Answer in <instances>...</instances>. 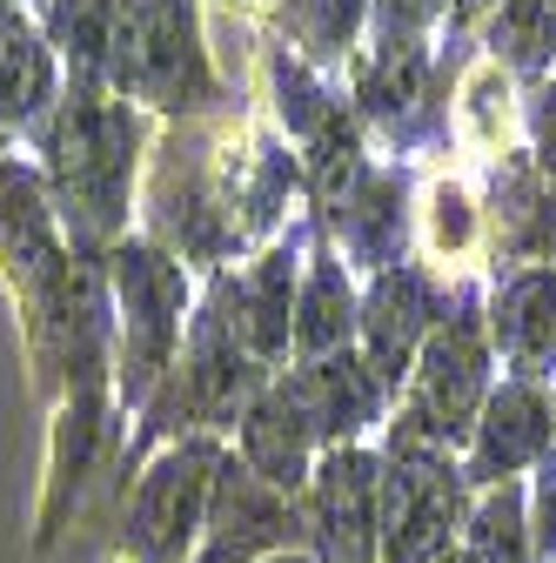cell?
I'll use <instances>...</instances> for the list:
<instances>
[{"label":"cell","mask_w":556,"mask_h":563,"mask_svg":"<svg viewBox=\"0 0 556 563\" xmlns=\"http://www.w3.org/2000/svg\"><path fill=\"white\" fill-rule=\"evenodd\" d=\"M127 175H134V114L127 101L75 95L54 128V181L75 235H114L127 222Z\"/></svg>","instance_id":"6da1fadb"},{"label":"cell","mask_w":556,"mask_h":563,"mask_svg":"<svg viewBox=\"0 0 556 563\" xmlns=\"http://www.w3.org/2000/svg\"><path fill=\"white\" fill-rule=\"evenodd\" d=\"M114 309H121V389L127 402H148L175 376V342L188 309V275L155 242L114 249Z\"/></svg>","instance_id":"7a4b0ae2"},{"label":"cell","mask_w":556,"mask_h":563,"mask_svg":"<svg viewBox=\"0 0 556 563\" xmlns=\"http://www.w3.org/2000/svg\"><path fill=\"white\" fill-rule=\"evenodd\" d=\"M215 476H222V443L215 437H181L168 443L142 483H134V504H127V556L134 563H181L201 530H208V504H215Z\"/></svg>","instance_id":"3957f363"},{"label":"cell","mask_w":556,"mask_h":563,"mask_svg":"<svg viewBox=\"0 0 556 563\" xmlns=\"http://www.w3.org/2000/svg\"><path fill=\"white\" fill-rule=\"evenodd\" d=\"M490 316L476 309V289H449V316L436 322V335L423 342V356H415V389H409V409L430 422L436 437H449L456 450L469 443L482 402H490Z\"/></svg>","instance_id":"277c9868"},{"label":"cell","mask_w":556,"mask_h":563,"mask_svg":"<svg viewBox=\"0 0 556 563\" xmlns=\"http://www.w3.org/2000/svg\"><path fill=\"white\" fill-rule=\"evenodd\" d=\"M302 523L315 563H382V456L363 443L322 450Z\"/></svg>","instance_id":"5b68a950"},{"label":"cell","mask_w":556,"mask_h":563,"mask_svg":"<svg viewBox=\"0 0 556 563\" xmlns=\"http://www.w3.org/2000/svg\"><path fill=\"white\" fill-rule=\"evenodd\" d=\"M463 450H469L463 456L469 489H497V483H516L523 470H543L556 456V402H549V389L503 376L490 389V402H482Z\"/></svg>","instance_id":"8992f818"},{"label":"cell","mask_w":556,"mask_h":563,"mask_svg":"<svg viewBox=\"0 0 556 563\" xmlns=\"http://www.w3.org/2000/svg\"><path fill=\"white\" fill-rule=\"evenodd\" d=\"M302 510L268 489L248 463L222 456L215 476V504H208V530H201V563H268V556H289L302 543Z\"/></svg>","instance_id":"52a82bcc"},{"label":"cell","mask_w":556,"mask_h":563,"mask_svg":"<svg viewBox=\"0 0 556 563\" xmlns=\"http://www.w3.org/2000/svg\"><path fill=\"white\" fill-rule=\"evenodd\" d=\"M443 316H449V296L436 289L430 268L396 262L376 275V289L363 302V363L376 369V383L389 396L415 376V356H423V342L436 335Z\"/></svg>","instance_id":"ba28073f"},{"label":"cell","mask_w":556,"mask_h":563,"mask_svg":"<svg viewBox=\"0 0 556 563\" xmlns=\"http://www.w3.org/2000/svg\"><path fill=\"white\" fill-rule=\"evenodd\" d=\"M490 349L516 383L556 376V268L549 262L503 268L497 296H490Z\"/></svg>","instance_id":"9c48e42d"},{"label":"cell","mask_w":556,"mask_h":563,"mask_svg":"<svg viewBox=\"0 0 556 563\" xmlns=\"http://www.w3.org/2000/svg\"><path fill=\"white\" fill-rule=\"evenodd\" d=\"M262 363L242 349V335L229 329L222 309H201L194 335H188V363H175V383H181V402L194 422H242L248 402L262 396Z\"/></svg>","instance_id":"30bf717a"},{"label":"cell","mask_w":556,"mask_h":563,"mask_svg":"<svg viewBox=\"0 0 556 563\" xmlns=\"http://www.w3.org/2000/svg\"><path fill=\"white\" fill-rule=\"evenodd\" d=\"M289 396L302 402L309 430L322 450H349L369 422H382L389 409V389L376 383V369L356 356V349H342V356H322V363H302L289 376Z\"/></svg>","instance_id":"8fae6325"},{"label":"cell","mask_w":556,"mask_h":563,"mask_svg":"<svg viewBox=\"0 0 556 563\" xmlns=\"http://www.w3.org/2000/svg\"><path fill=\"white\" fill-rule=\"evenodd\" d=\"M215 309L229 316V329L242 335V349L268 369V363H282L289 356V342H296V249H268L248 275H222V289H215Z\"/></svg>","instance_id":"7c38bea8"},{"label":"cell","mask_w":556,"mask_h":563,"mask_svg":"<svg viewBox=\"0 0 556 563\" xmlns=\"http://www.w3.org/2000/svg\"><path fill=\"white\" fill-rule=\"evenodd\" d=\"M242 430V463L268 483V489H282V497H296V489H309V476H315V430H309V416H302V402L289 396V383H268L255 402H248V416L235 422Z\"/></svg>","instance_id":"4fadbf2b"},{"label":"cell","mask_w":556,"mask_h":563,"mask_svg":"<svg viewBox=\"0 0 556 563\" xmlns=\"http://www.w3.org/2000/svg\"><path fill=\"white\" fill-rule=\"evenodd\" d=\"M490 229H497V262H549L556 268V188L543 181L536 155H503L497 188H490Z\"/></svg>","instance_id":"5bb4252c"},{"label":"cell","mask_w":556,"mask_h":563,"mask_svg":"<svg viewBox=\"0 0 556 563\" xmlns=\"http://www.w3.org/2000/svg\"><path fill=\"white\" fill-rule=\"evenodd\" d=\"M335 229H342V255L356 268H396L402 242H409V208H402V175H363L349 195L335 201Z\"/></svg>","instance_id":"9a60e30c"},{"label":"cell","mask_w":556,"mask_h":563,"mask_svg":"<svg viewBox=\"0 0 556 563\" xmlns=\"http://www.w3.org/2000/svg\"><path fill=\"white\" fill-rule=\"evenodd\" d=\"M356 329H363V309H356V296H349V262L315 255L302 296H296V356H302V363L342 356Z\"/></svg>","instance_id":"2e32d148"},{"label":"cell","mask_w":556,"mask_h":563,"mask_svg":"<svg viewBox=\"0 0 556 563\" xmlns=\"http://www.w3.org/2000/svg\"><path fill=\"white\" fill-rule=\"evenodd\" d=\"M456 556L463 563H536V543H530V489L523 483L476 489Z\"/></svg>","instance_id":"e0dca14e"},{"label":"cell","mask_w":556,"mask_h":563,"mask_svg":"<svg viewBox=\"0 0 556 563\" xmlns=\"http://www.w3.org/2000/svg\"><path fill=\"white\" fill-rule=\"evenodd\" d=\"M482 47H490V60L503 75L543 81V67L556 60V21H549L543 0H503L490 14V27H482Z\"/></svg>","instance_id":"ac0fdd59"},{"label":"cell","mask_w":556,"mask_h":563,"mask_svg":"<svg viewBox=\"0 0 556 563\" xmlns=\"http://www.w3.org/2000/svg\"><path fill=\"white\" fill-rule=\"evenodd\" d=\"M54 88V60L41 34L14 14H0V121H27Z\"/></svg>","instance_id":"d6986e66"},{"label":"cell","mask_w":556,"mask_h":563,"mask_svg":"<svg viewBox=\"0 0 556 563\" xmlns=\"http://www.w3.org/2000/svg\"><path fill=\"white\" fill-rule=\"evenodd\" d=\"M456 128H463V141L482 162H503L510 155V75H503L497 60H476L469 67L463 101H456Z\"/></svg>","instance_id":"ffe728a7"},{"label":"cell","mask_w":556,"mask_h":563,"mask_svg":"<svg viewBox=\"0 0 556 563\" xmlns=\"http://www.w3.org/2000/svg\"><path fill=\"white\" fill-rule=\"evenodd\" d=\"M268 81H275V108H282V121H289L296 134H315V128L335 114V95L309 75V60H296L289 47L268 60Z\"/></svg>","instance_id":"44dd1931"},{"label":"cell","mask_w":556,"mask_h":563,"mask_svg":"<svg viewBox=\"0 0 556 563\" xmlns=\"http://www.w3.org/2000/svg\"><path fill=\"white\" fill-rule=\"evenodd\" d=\"M289 27L309 54H342L363 27V0H289Z\"/></svg>","instance_id":"7402d4cb"},{"label":"cell","mask_w":556,"mask_h":563,"mask_svg":"<svg viewBox=\"0 0 556 563\" xmlns=\"http://www.w3.org/2000/svg\"><path fill=\"white\" fill-rule=\"evenodd\" d=\"M423 216H430V249H436V255H449V262H456V255H469V249H476V201H469V188H463V181H436Z\"/></svg>","instance_id":"603a6c76"},{"label":"cell","mask_w":556,"mask_h":563,"mask_svg":"<svg viewBox=\"0 0 556 563\" xmlns=\"http://www.w3.org/2000/svg\"><path fill=\"white\" fill-rule=\"evenodd\" d=\"M114 14H121V0H54V27H60L67 54H81V60H94L108 47Z\"/></svg>","instance_id":"cb8c5ba5"},{"label":"cell","mask_w":556,"mask_h":563,"mask_svg":"<svg viewBox=\"0 0 556 563\" xmlns=\"http://www.w3.org/2000/svg\"><path fill=\"white\" fill-rule=\"evenodd\" d=\"M523 121H530V155H536L543 181L556 188V81H530Z\"/></svg>","instance_id":"d4e9b609"},{"label":"cell","mask_w":556,"mask_h":563,"mask_svg":"<svg viewBox=\"0 0 556 563\" xmlns=\"http://www.w3.org/2000/svg\"><path fill=\"white\" fill-rule=\"evenodd\" d=\"M530 543H536V563H556V456L530 483Z\"/></svg>","instance_id":"484cf974"},{"label":"cell","mask_w":556,"mask_h":563,"mask_svg":"<svg viewBox=\"0 0 556 563\" xmlns=\"http://www.w3.org/2000/svg\"><path fill=\"white\" fill-rule=\"evenodd\" d=\"M456 8H463V14H482V8H497V0H456Z\"/></svg>","instance_id":"4316f807"},{"label":"cell","mask_w":556,"mask_h":563,"mask_svg":"<svg viewBox=\"0 0 556 563\" xmlns=\"http://www.w3.org/2000/svg\"><path fill=\"white\" fill-rule=\"evenodd\" d=\"M268 563H315L309 550H289V556H268Z\"/></svg>","instance_id":"83f0119b"},{"label":"cell","mask_w":556,"mask_h":563,"mask_svg":"<svg viewBox=\"0 0 556 563\" xmlns=\"http://www.w3.org/2000/svg\"><path fill=\"white\" fill-rule=\"evenodd\" d=\"M543 8H549V21H556V0H543Z\"/></svg>","instance_id":"f1b7e54d"},{"label":"cell","mask_w":556,"mask_h":563,"mask_svg":"<svg viewBox=\"0 0 556 563\" xmlns=\"http://www.w3.org/2000/svg\"><path fill=\"white\" fill-rule=\"evenodd\" d=\"M443 563H463V556H456V550H449V556H443Z\"/></svg>","instance_id":"f546056e"}]
</instances>
